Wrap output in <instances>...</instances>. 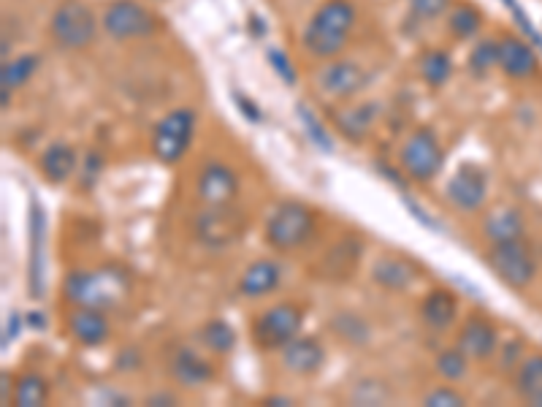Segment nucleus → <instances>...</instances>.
<instances>
[{
    "label": "nucleus",
    "mask_w": 542,
    "mask_h": 407,
    "mask_svg": "<svg viewBox=\"0 0 542 407\" xmlns=\"http://www.w3.org/2000/svg\"><path fill=\"white\" fill-rule=\"evenodd\" d=\"M356 25V6L350 0H326L304 30V49L320 60H334L345 52L350 30Z\"/></svg>",
    "instance_id": "f257e3e1"
},
{
    "label": "nucleus",
    "mask_w": 542,
    "mask_h": 407,
    "mask_svg": "<svg viewBox=\"0 0 542 407\" xmlns=\"http://www.w3.org/2000/svg\"><path fill=\"white\" fill-rule=\"evenodd\" d=\"M128 291H131L128 275L114 266L95 272H71L63 283V299L71 307H95V310L117 307Z\"/></svg>",
    "instance_id": "f03ea898"
},
{
    "label": "nucleus",
    "mask_w": 542,
    "mask_h": 407,
    "mask_svg": "<svg viewBox=\"0 0 542 407\" xmlns=\"http://www.w3.org/2000/svg\"><path fill=\"white\" fill-rule=\"evenodd\" d=\"M315 234V215L307 204L301 201H282L274 209V215L266 220V245L277 253H290L307 245Z\"/></svg>",
    "instance_id": "7ed1b4c3"
},
{
    "label": "nucleus",
    "mask_w": 542,
    "mask_h": 407,
    "mask_svg": "<svg viewBox=\"0 0 542 407\" xmlns=\"http://www.w3.org/2000/svg\"><path fill=\"white\" fill-rule=\"evenodd\" d=\"M98 25H95V14L90 6L82 0H66L60 3L49 19V36L60 49L68 52H82L95 41Z\"/></svg>",
    "instance_id": "20e7f679"
},
{
    "label": "nucleus",
    "mask_w": 542,
    "mask_h": 407,
    "mask_svg": "<svg viewBox=\"0 0 542 407\" xmlns=\"http://www.w3.org/2000/svg\"><path fill=\"white\" fill-rule=\"evenodd\" d=\"M301 323H304V310L299 304H274L253 321V342L261 351H282L290 340L299 337Z\"/></svg>",
    "instance_id": "39448f33"
},
{
    "label": "nucleus",
    "mask_w": 542,
    "mask_h": 407,
    "mask_svg": "<svg viewBox=\"0 0 542 407\" xmlns=\"http://www.w3.org/2000/svg\"><path fill=\"white\" fill-rule=\"evenodd\" d=\"M486 261L502 283L510 285V288H518V291H524L526 285H532L534 275H537L532 247L526 245L524 239L491 245L486 253Z\"/></svg>",
    "instance_id": "423d86ee"
},
{
    "label": "nucleus",
    "mask_w": 542,
    "mask_h": 407,
    "mask_svg": "<svg viewBox=\"0 0 542 407\" xmlns=\"http://www.w3.org/2000/svg\"><path fill=\"white\" fill-rule=\"evenodd\" d=\"M445 152L431 128H415L402 144V169L412 182H431L440 174Z\"/></svg>",
    "instance_id": "0eeeda50"
},
{
    "label": "nucleus",
    "mask_w": 542,
    "mask_h": 407,
    "mask_svg": "<svg viewBox=\"0 0 542 407\" xmlns=\"http://www.w3.org/2000/svg\"><path fill=\"white\" fill-rule=\"evenodd\" d=\"M103 30L114 41H136V38H150L158 30V19L139 0H112L103 9Z\"/></svg>",
    "instance_id": "6e6552de"
},
{
    "label": "nucleus",
    "mask_w": 542,
    "mask_h": 407,
    "mask_svg": "<svg viewBox=\"0 0 542 407\" xmlns=\"http://www.w3.org/2000/svg\"><path fill=\"white\" fill-rule=\"evenodd\" d=\"M196 131V112L193 109H174L169 112L152 133V152L160 163H177L193 142Z\"/></svg>",
    "instance_id": "1a4fd4ad"
},
{
    "label": "nucleus",
    "mask_w": 542,
    "mask_h": 407,
    "mask_svg": "<svg viewBox=\"0 0 542 407\" xmlns=\"http://www.w3.org/2000/svg\"><path fill=\"white\" fill-rule=\"evenodd\" d=\"M193 231L206 247H228L244 234V215L234 204H201Z\"/></svg>",
    "instance_id": "9d476101"
},
{
    "label": "nucleus",
    "mask_w": 542,
    "mask_h": 407,
    "mask_svg": "<svg viewBox=\"0 0 542 407\" xmlns=\"http://www.w3.org/2000/svg\"><path fill=\"white\" fill-rule=\"evenodd\" d=\"M445 193H448L450 204L461 212H477L486 204L488 174L477 163H464L448 180Z\"/></svg>",
    "instance_id": "9b49d317"
},
{
    "label": "nucleus",
    "mask_w": 542,
    "mask_h": 407,
    "mask_svg": "<svg viewBox=\"0 0 542 407\" xmlns=\"http://www.w3.org/2000/svg\"><path fill=\"white\" fill-rule=\"evenodd\" d=\"M196 196L201 204H234L239 196V177L228 163L209 161L196 174Z\"/></svg>",
    "instance_id": "f8f14e48"
},
{
    "label": "nucleus",
    "mask_w": 542,
    "mask_h": 407,
    "mask_svg": "<svg viewBox=\"0 0 542 407\" xmlns=\"http://www.w3.org/2000/svg\"><path fill=\"white\" fill-rule=\"evenodd\" d=\"M320 90L334 98V101H347L356 93H361L366 87V74L364 68L350 63V60H331L323 71L318 74Z\"/></svg>",
    "instance_id": "ddd939ff"
},
{
    "label": "nucleus",
    "mask_w": 542,
    "mask_h": 407,
    "mask_svg": "<svg viewBox=\"0 0 542 407\" xmlns=\"http://www.w3.org/2000/svg\"><path fill=\"white\" fill-rule=\"evenodd\" d=\"M456 345L467 353L472 361H488L499 348V334L496 326L483 315H469L467 323L458 332Z\"/></svg>",
    "instance_id": "4468645a"
},
{
    "label": "nucleus",
    "mask_w": 542,
    "mask_h": 407,
    "mask_svg": "<svg viewBox=\"0 0 542 407\" xmlns=\"http://www.w3.org/2000/svg\"><path fill=\"white\" fill-rule=\"evenodd\" d=\"M169 372L174 383H179L182 389H201L209 380L215 378V367L198 356L196 351H190L185 345L174 348L169 356Z\"/></svg>",
    "instance_id": "2eb2a0df"
},
{
    "label": "nucleus",
    "mask_w": 542,
    "mask_h": 407,
    "mask_svg": "<svg viewBox=\"0 0 542 407\" xmlns=\"http://www.w3.org/2000/svg\"><path fill=\"white\" fill-rule=\"evenodd\" d=\"M68 332L74 334V340L85 348H98L109 340L112 326L106 318V310H95V307H74L68 313Z\"/></svg>",
    "instance_id": "dca6fc26"
},
{
    "label": "nucleus",
    "mask_w": 542,
    "mask_h": 407,
    "mask_svg": "<svg viewBox=\"0 0 542 407\" xmlns=\"http://www.w3.org/2000/svg\"><path fill=\"white\" fill-rule=\"evenodd\" d=\"M326 364V348L315 337H296L282 348V367L293 375H315Z\"/></svg>",
    "instance_id": "f3484780"
},
{
    "label": "nucleus",
    "mask_w": 542,
    "mask_h": 407,
    "mask_svg": "<svg viewBox=\"0 0 542 407\" xmlns=\"http://www.w3.org/2000/svg\"><path fill=\"white\" fill-rule=\"evenodd\" d=\"M282 280V269L277 261L271 258H261L244 269L242 280H239V294L247 299H261V296L277 291V285Z\"/></svg>",
    "instance_id": "a211bd4d"
},
{
    "label": "nucleus",
    "mask_w": 542,
    "mask_h": 407,
    "mask_svg": "<svg viewBox=\"0 0 542 407\" xmlns=\"http://www.w3.org/2000/svg\"><path fill=\"white\" fill-rule=\"evenodd\" d=\"M499 68L510 79H526L537 71V55L521 38L505 36L499 41Z\"/></svg>",
    "instance_id": "6ab92c4d"
},
{
    "label": "nucleus",
    "mask_w": 542,
    "mask_h": 407,
    "mask_svg": "<svg viewBox=\"0 0 542 407\" xmlns=\"http://www.w3.org/2000/svg\"><path fill=\"white\" fill-rule=\"evenodd\" d=\"M76 166H79L76 150L66 142L49 144L47 150L41 152V158H38V171H41L44 180L52 182V185H63V182L71 180Z\"/></svg>",
    "instance_id": "aec40b11"
},
{
    "label": "nucleus",
    "mask_w": 542,
    "mask_h": 407,
    "mask_svg": "<svg viewBox=\"0 0 542 407\" xmlns=\"http://www.w3.org/2000/svg\"><path fill=\"white\" fill-rule=\"evenodd\" d=\"M458 315V299L453 291H445V288H434L426 294V299L421 302V318L423 323L434 329V332H442L456 323Z\"/></svg>",
    "instance_id": "412c9836"
},
{
    "label": "nucleus",
    "mask_w": 542,
    "mask_h": 407,
    "mask_svg": "<svg viewBox=\"0 0 542 407\" xmlns=\"http://www.w3.org/2000/svg\"><path fill=\"white\" fill-rule=\"evenodd\" d=\"M361 261V242L356 239H342L337 247H331L320 264V277H328V280H347L356 272V264Z\"/></svg>",
    "instance_id": "4be33fe9"
},
{
    "label": "nucleus",
    "mask_w": 542,
    "mask_h": 407,
    "mask_svg": "<svg viewBox=\"0 0 542 407\" xmlns=\"http://www.w3.org/2000/svg\"><path fill=\"white\" fill-rule=\"evenodd\" d=\"M483 234L491 245L499 242H513V239H524V218L521 212L513 207H499L483 223Z\"/></svg>",
    "instance_id": "5701e85b"
},
{
    "label": "nucleus",
    "mask_w": 542,
    "mask_h": 407,
    "mask_svg": "<svg viewBox=\"0 0 542 407\" xmlns=\"http://www.w3.org/2000/svg\"><path fill=\"white\" fill-rule=\"evenodd\" d=\"M374 120H377V106L374 104L342 106V109L334 112V123L350 142H361L366 133L372 131Z\"/></svg>",
    "instance_id": "b1692460"
},
{
    "label": "nucleus",
    "mask_w": 542,
    "mask_h": 407,
    "mask_svg": "<svg viewBox=\"0 0 542 407\" xmlns=\"http://www.w3.org/2000/svg\"><path fill=\"white\" fill-rule=\"evenodd\" d=\"M415 266L410 261H404V258H380L377 264H374L372 280L377 285H383L385 291H407L415 280Z\"/></svg>",
    "instance_id": "393cba45"
},
{
    "label": "nucleus",
    "mask_w": 542,
    "mask_h": 407,
    "mask_svg": "<svg viewBox=\"0 0 542 407\" xmlns=\"http://www.w3.org/2000/svg\"><path fill=\"white\" fill-rule=\"evenodd\" d=\"M515 391L526 405L542 407V353H532L515 372Z\"/></svg>",
    "instance_id": "a878e982"
},
{
    "label": "nucleus",
    "mask_w": 542,
    "mask_h": 407,
    "mask_svg": "<svg viewBox=\"0 0 542 407\" xmlns=\"http://www.w3.org/2000/svg\"><path fill=\"white\" fill-rule=\"evenodd\" d=\"M30 288L33 294L41 296L44 294V285H41V277H44V266H41V250H44V212L41 207H33V215H30Z\"/></svg>",
    "instance_id": "bb28decb"
},
{
    "label": "nucleus",
    "mask_w": 542,
    "mask_h": 407,
    "mask_svg": "<svg viewBox=\"0 0 542 407\" xmlns=\"http://www.w3.org/2000/svg\"><path fill=\"white\" fill-rule=\"evenodd\" d=\"M198 342L204 345L206 351L225 356V353L234 351L236 332L225 321H209L198 329Z\"/></svg>",
    "instance_id": "cd10ccee"
},
{
    "label": "nucleus",
    "mask_w": 542,
    "mask_h": 407,
    "mask_svg": "<svg viewBox=\"0 0 542 407\" xmlns=\"http://www.w3.org/2000/svg\"><path fill=\"white\" fill-rule=\"evenodd\" d=\"M49 399V386L47 380L41 378V375H22L14 383V405L17 407H41L47 405Z\"/></svg>",
    "instance_id": "c85d7f7f"
},
{
    "label": "nucleus",
    "mask_w": 542,
    "mask_h": 407,
    "mask_svg": "<svg viewBox=\"0 0 542 407\" xmlns=\"http://www.w3.org/2000/svg\"><path fill=\"white\" fill-rule=\"evenodd\" d=\"M448 28L450 33H453V38H472L480 33V28H483V17H480V11L475 9V6H453L448 14Z\"/></svg>",
    "instance_id": "c756f323"
},
{
    "label": "nucleus",
    "mask_w": 542,
    "mask_h": 407,
    "mask_svg": "<svg viewBox=\"0 0 542 407\" xmlns=\"http://www.w3.org/2000/svg\"><path fill=\"white\" fill-rule=\"evenodd\" d=\"M38 68V55H22L11 63H3V71H0V87H9V90H17V87L28 85L33 74Z\"/></svg>",
    "instance_id": "7c9ffc66"
},
{
    "label": "nucleus",
    "mask_w": 542,
    "mask_h": 407,
    "mask_svg": "<svg viewBox=\"0 0 542 407\" xmlns=\"http://www.w3.org/2000/svg\"><path fill=\"white\" fill-rule=\"evenodd\" d=\"M450 71H453V63H450L448 52H442V49H431L421 57V76L429 87L445 85L450 79Z\"/></svg>",
    "instance_id": "2f4dec72"
},
{
    "label": "nucleus",
    "mask_w": 542,
    "mask_h": 407,
    "mask_svg": "<svg viewBox=\"0 0 542 407\" xmlns=\"http://www.w3.org/2000/svg\"><path fill=\"white\" fill-rule=\"evenodd\" d=\"M331 326H334V332L345 342H350V345H364V342L369 340V334H372L361 315H337Z\"/></svg>",
    "instance_id": "473e14b6"
},
{
    "label": "nucleus",
    "mask_w": 542,
    "mask_h": 407,
    "mask_svg": "<svg viewBox=\"0 0 542 407\" xmlns=\"http://www.w3.org/2000/svg\"><path fill=\"white\" fill-rule=\"evenodd\" d=\"M469 356L461 348H450V351H442L437 356V372H440L445 380H461L467 378L469 372Z\"/></svg>",
    "instance_id": "72a5a7b5"
},
{
    "label": "nucleus",
    "mask_w": 542,
    "mask_h": 407,
    "mask_svg": "<svg viewBox=\"0 0 542 407\" xmlns=\"http://www.w3.org/2000/svg\"><path fill=\"white\" fill-rule=\"evenodd\" d=\"M469 66H472V71H475V74H488L491 68L499 66V41H494V38L480 41V44L472 49Z\"/></svg>",
    "instance_id": "f704fd0d"
},
{
    "label": "nucleus",
    "mask_w": 542,
    "mask_h": 407,
    "mask_svg": "<svg viewBox=\"0 0 542 407\" xmlns=\"http://www.w3.org/2000/svg\"><path fill=\"white\" fill-rule=\"evenodd\" d=\"M299 114H301V120H304V128H307L309 139L318 144L320 150H326V152L334 150V147H331V136H328V133L323 131V125H320L318 117L309 112L307 106H299Z\"/></svg>",
    "instance_id": "c9c22d12"
},
{
    "label": "nucleus",
    "mask_w": 542,
    "mask_h": 407,
    "mask_svg": "<svg viewBox=\"0 0 542 407\" xmlns=\"http://www.w3.org/2000/svg\"><path fill=\"white\" fill-rule=\"evenodd\" d=\"M423 405H429V407H461V405H467V399H464V394H458L456 389H450V386H442V389H434L431 394H426Z\"/></svg>",
    "instance_id": "e433bc0d"
},
{
    "label": "nucleus",
    "mask_w": 542,
    "mask_h": 407,
    "mask_svg": "<svg viewBox=\"0 0 542 407\" xmlns=\"http://www.w3.org/2000/svg\"><path fill=\"white\" fill-rule=\"evenodd\" d=\"M450 0H410V11L418 19H437L448 11Z\"/></svg>",
    "instance_id": "4c0bfd02"
},
{
    "label": "nucleus",
    "mask_w": 542,
    "mask_h": 407,
    "mask_svg": "<svg viewBox=\"0 0 542 407\" xmlns=\"http://www.w3.org/2000/svg\"><path fill=\"white\" fill-rule=\"evenodd\" d=\"M269 63L282 76L285 85H296V68H293V63H290L282 49H269Z\"/></svg>",
    "instance_id": "58836bf2"
},
{
    "label": "nucleus",
    "mask_w": 542,
    "mask_h": 407,
    "mask_svg": "<svg viewBox=\"0 0 542 407\" xmlns=\"http://www.w3.org/2000/svg\"><path fill=\"white\" fill-rule=\"evenodd\" d=\"M356 399L361 405H380L383 399H388V394H383V386H377V380H369V383L358 386Z\"/></svg>",
    "instance_id": "ea45409f"
},
{
    "label": "nucleus",
    "mask_w": 542,
    "mask_h": 407,
    "mask_svg": "<svg viewBox=\"0 0 542 407\" xmlns=\"http://www.w3.org/2000/svg\"><path fill=\"white\" fill-rule=\"evenodd\" d=\"M117 361H120L117 364L120 370H136V367H141V356L136 351H125L122 356H117Z\"/></svg>",
    "instance_id": "a19ab883"
},
{
    "label": "nucleus",
    "mask_w": 542,
    "mask_h": 407,
    "mask_svg": "<svg viewBox=\"0 0 542 407\" xmlns=\"http://www.w3.org/2000/svg\"><path fill=\"white\" fill-rule=\"evenodd\" d=\"M236 104L242 106V112L247 114V117H253V120H261V114H258V109H255L253 104H247V98H242V95H236Z\"/></svg>",
    "instance_id": "79ce46f5"
},
{
    "label": "nucleus",
    "mask_w": 542,
    "mask_h": 407,
    "mask_svg": "<svg viewBox=\"0 0 542 407\" xmlns=\"http://www.w3.org/2000/svg\"><path fill=\"white\" fill-rule=\"evenodd\" d=\"M147 405H177V397H171V394H152L147 399Z\"/></svg>",
    "instance_id": "37998d69"
},
{
    "label": "nucleus",
    "mask_w": 542,
    "mask_h": 407,
    "mask_svg": "<svg viewBox=\"0 0 542 407\" xmlns=\"http://www.w3.org/2000/svg\"><path fill=\"white\" fill-rule=\"evenodd\" d=\"M3 405H9V375H3Z\"/></svg>",
    "instance_id": "c03bdc74"
}]
</instances>
